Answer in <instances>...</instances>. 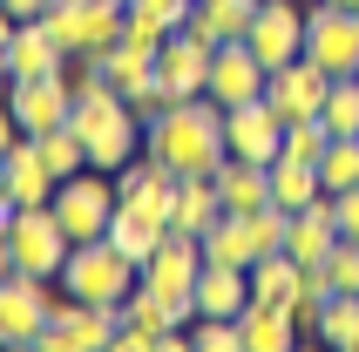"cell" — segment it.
Returning <instances> with one entry per match:
<instances>
[{
  "label": "cell",
  "instance_id": "6da1fadb",
  "mask_svg": "<svg viewBox=\"0 0 359 352\" xmlns=\"http://www.w3.org/2000/svg\"><path fill=\"white\" fill-rule=\"evenodd\" d=\"M142 156L170 163L177 176H210L231 142H224V109L210 95H190V102H170L156 122H142Z\"/></svg>",
  "mask_w": 359,
  "mask_h": 352
},
{
  "label": "cell",
  "instance_id": "7a4b0ae2",
  "mask_svg": "<svg viewBox=\"0 0 359 352\" xmlns=\"http://www.w3.org/2000/svg\"><path fill=\"white\" fill-rule=\"evenodd\" d=\"M68 129L81 136V149H88L95 170H122L129 156H142V116L129 109V95L109 88V81H95V88H81V95H75Z\"/></svg>",
  "mask_w": 359,
  "mask_h": 352
},
{
  "label": "cell",
  "instance_id": "3957f363",
  "mask_svg": "<svg viewBox=\"0 0 359 352\" xmlns=\"http://www.w3.org/2000/svg\"><path fill=\"white\" fill-rule=\"evenodd\" d=\"M55 285H61V292H75L81 305H122V298L142 285V264L129 251H116L109 237H88V244L68 251V264H61Z\"/></svg>",
  "mask_w": 359,
  "mask_h": 352
},
{
  "label": "cell",
  "instance_id": "277c9868",
  "mask_svg": "<svg viewBox=\"0 0 359 352\" xmlns=\"http://www.w3.org/2000/svg\"><path fill=\"white\" fill-rule=\"evenodd\" d=\"M116 203H122L116 170H95V163L55 183V217H61V231L75 237V244H88V237H109V217H116Z\"/></svg>",
  "mask_w": 359,
  "mask_h": 352
},
{
  "label": "cell",
  "instance_id": "5b68a950",
  "mask_svg": "<svg viewBox=\"0 0 359 352\" xmlns=\"http://www.w3.org/2000/svg\"><path fill=\"white\" fill-rule=\"evenodd\" d=\"M55 278H34V271H14L7 285H0V346H14V352H34L41 332L55 325V305L61 292H48Z\"/></svg>",
  "mask_w": 359,
  "mask_h": 352
},
{
  "label": "cell",
  "instance_id": "8992f818",
  "mask_svg": "<svg viewBox=\"0 0 359 352\" xmlns=\"http://www.w3.org/2000/svg\"><path fill=\"white\" fill-rule=\"evenodd\" d=\"M7 251H14V271L61 278V264H68V251H75V237L61 231L55 203H27V210H14V224H7Z\"/></svg>",
  "mask_w": 359,
  "mask_h": 352
},
{
  "label": "cell",
  "instance_id": "52a82bcc",
  "mask_svg": "<svg viewBox=\"0 0 359 352\" xmlns=\"http://www.w3.org/2000/svg\"><path fill=\"white\" fill-rule=\"evenodd\" d=\"M197 271H203V237L163 231V244L142 257V292H156V298H170V305H190V312H197Z\"/></svg>",
  "mask_w": 359,
  "mask_h": 352
},
{
  "label": "cell",
  "instance_id": "ba28073f",
  "mask_svg": "<svg viewBox=\"0 0 359 352\" xmlns=\"http://www.w3.org/2000/svg\"><path fill=\"white\" fill-rule=\"evenodd\" d=\"M305 55L325 75H359V14L332 0H305Z\"/></svg>",
  "mask_w": 359,
  "mask_h": 352
},
{
  "label": "cell",
  "instance_id": "9c48e42d",
  "mask_svg": "<svg viewBox=\"0 0 359 352\" xmlns=\"http://www.w3.org/2000/svg\"><path fill=\"white\" fill-rule=\"evenodd\" d=\"M7 109H14L20 136H48L75 116V81L68 75H34V81H7Z\"/></svg>",
  "mask_w": 359,
  "mask_h": 352
},
{
  "label": "cell",
  "instance_id": "30bf717a",
  "mask_svg": "<svg viewBox=\"0 0 359 352\" xmlns=\"http://www.w3.org/2000/svg\"><path fill=\"white\" fill-rule=\"evenodd\" d=\"M210 55H217V48L197 41V34H183V27L163 41V55H156V95H163V109L210 88Z\"/></svg>",
  "mask_w": 359,
  "mask_h": 352
},
{
  "label": "cell",
  "instance_id": "8fae6325",
  "mask_svg": "<svg viewBox=\"0 0 359 352\" xmlns=\"http://www.w3.org/2000/svg\"><path fill=\"white\" fill-rule=\"evenodd\" d=\"M325 95H332V75H325L312 55H299V61H285V68H271V75H264V102H271L285 122L319 116Z\"/></svg>",
  "mask_w": 359,
  "mask_h": 352
},
{
  "label": "cell",
  "instance_id": "7c38bea8",
  "mask_svg": "<svg viewBox=\"0 0 359 352\" xmlns=\"http://www.w3.org/2000/svg\"><path fill=\"white\" fill-rule=\"evenodd\" d=\"M224 142H231V156L244 163H278L285 156V116L271 102H238V109H224Z\"/></svg>",
  "mask_w": 359,
  "mask_h": 352
},
{
  "label": "cell",
  "instance_id": "4fadbf2b",
  "mask_svg": "<svg viewBox=\"0 0 359 352\" xmlns=\"http://www.w3.org/2000/svg\"><path fill=\"white\" fill-rule=\"evenodd\" d=\"M251 55L264 68H285V61L305 55V0H258V20H251Z\"/></svg>",
  "mask_w": 359,
  "mask_h": 352
},
{
  "label": "cell",
  "instance_id": "5bb4252c",
  "mask_svg": "<svg viewBox=\"0 0 359 352\" xmlns=\"http://www.w3.org/2000/svg\"><path fill=\"white\" fill-rule=\"evenodd\" d=\"M264 75H271V68L251 55V41H224L217 55H210V88H203V95L217 102V109H238V102L264 95Z\"/></svg>",
  "mask_w": 359,
  "mask_h": 352
},
{
  "label": "cell",
  "instance_id": "9a60e30c",
  "mask_svg": "<svg viewBox=\"0 0 359 352\" xmlns=\"http://www.w3.org/2000/svg\"><path fill=\"white\" fill-rule=\"evenodd\" d=\"M0 176H7V190H14V203L27 210V203H55V163L41 156V142L34 136H20L7 156H0Z\"/></svg>",
  "mask_w": 359,
  "mask_h": 352
},
{
  "label": "cell",
  "instance_id": "2e32d148",
  "mask_svg": "<svg viewBox=\"0 0 359 352\" xmlns=\"http://www.w3.org/2000/svg\"><path fill=\"white\" fill-rule=\"evenodd\" d=\"M68 68V48L48 34V20H20L14 48H7V81H34V75H61Z\"/></svg>",
  "mask_w": 359,
  "mask_h": 352
},
{
  "label": "cell",
  "instance_id": "e0dca14e",
  "mask_svg": "<svg viewBox=\"0 0 359 352\" xmlns=\"http://www.w3.org/2000/svg\"><path fill=\"white\" fill-rule=\"evenodd\" d=\"M339 244V203L319 196L312 210H292V231H285V251L299 257V264H325Z\"/></svg>",
  "mask_w": 359,
  "mask_h": 352
},
{
  "label": "cell",
  "instance_id": "ac0fdd59",
  "mask_svg": "<svg viewBox=\"0 0 359 352\" xmlns=\"http://www.w3.org/2000/svg\"><path fill=\"white\" fill-rule=\"evenodd\" d=\"M251 20H258V0H190L183 34L224 48V41H244V34H251Z\"/></svg>",
  "mask_w": 359,
  "mask_h": 352
},
{
  "label": "cell",
  "instance_id": "d6986e66",
  "mask_svg": "<svg viewBox=\"0 0 359 352\" xmlns=\"http://www.w3.org/2000/svg\"><path fill=\"white\" fill-rule=\"evenodd\" d=\"M203 257L210 264H258L264 257V244H258V217H244V210H224L210 231H203Z\"/></svg>",
  "mask_w": 359,
  "mask_h": 352
},
{
  "label": "cell",
  "instance_id": "ffe728a7",
  "mask_svg": "<svg viewBox=\"0 0 359 352\" xmlns=\"http://www.w3.org/2000/svg\"><path fill=\"white\" fill-rule=\"evenodd\" d=\"M217 196H224V210H264L271 203V163H244V156H224L217 170Z\"/></svg>",
  "mask_w": 359,
  "mask_h": 352
},
{
  "label": "cell",
  "instance_id": "44dd1931",
  "mask_svg": "<svg viewBox=\"0 0 359 352\" xmlns=\"http://www.w3.org/2000/svg\"><path fill=\"white\" fill-rule=\"evenodd\" d=\"M244 305H251V271H244V264H210V257H203V271H197V312L238 318Z\"/></svg>",
  "mask_w": 359,
  "mask_h": 352
},
{
  "label": "cell",
  "instance_id": "7402d4cb",
  "mask_svg": "<svg viewBox=\"0 0 359 352\" xmlns=\"http://www.w3.org/2000/svg\"><path fill=\"white\" fill-rule=\"evenodd\" d=\"M163 231H170V217H163V210H149V203H129V196H122V203H116V217H109V244H116V251H129L136 264L163 244Z\"/></svg>",
  "mask_w": 359,
  "mask_h": 352
},
{
  "label": "cell",
  "instance_id": "603a6c76",
  "mask_svg": "<svg viewBox=\"0 0 359 352\" xmlns=\"http://www.w3.org/2000/svg\"><path fill=\"white\" fill-rule=\"evenodd\" d=\"M224 217V196H217V176H177V203H170V231H190L203 237L210 224Z\"/></svg>",
  "mask_w": 359,
  "mask_h": 352
},
{
  "label": "cell",
  "instance_id": "cb8c5ba5",
  "mask_svg": "<svg viewBox=\"0 0 359 352\" xmlns=\"http://www.w3.org/2000/svg\"><path fill=\"white\" fill-rule=\"evenodd\" d=\"M95 68H102V81H109L116 95H129V102L156 88V55H149V48H136V41H116Z\"/></svg>",
  "mask_w": 359,
  "mask_h": 352
},
{
  "label": "cell",
  "instance_id": "d4e9b609",
  "mask_svg": "<svg viewBox=\"0 0 359 352\" xmlns=\"http://www.w3.org/2000/svg\"><path fill=\"white\" fill-rule=\"evenodd\" d=\"M319 196H332L325 176H319V163H299V156L271 163V203H278V210H312Z\"/></svg>",
  "mask_w": 359,
  "mask_h": 352
},
{
  "label": "cell",
  "instance_id": "484cf974",
  "mask_svg": "<svg viewBox=\"0 0 359 352\" xmlns=\"http://www.w3.org/2000/svg\"><path fill=\"white\" fill-rule=\"evenodd\" d=\"M299 278H305V264L292 251H264L258 264H251V305H292Z\"/></svg>",
  "mask_w": 359,
  "mask_h": 352
},
{
  "label": "cell",
  "instance_id": "4316f807",
  "mask_svg": "<svg viewBox=\"0 0 359 352\" xmlns=\"http://www.w3.org/2000/svg\"><path fill=\"white\" fill-rule=\"evenodd\" d=\"M238 332H244V352H292V346H299L285 305H244V312H238Z\"/></svg>",
  "mask_w": 359,
  "mask_h": 352
},
{
  "label": "cell",
  "instance_id": "83f0119b",
  "mask_svg": "<svg viewBox=\"0 0 359 352\" xmlns=\"http://www.w3.org/2000/svg\"><path fill=\"white\" fill-rule=\"evenodd\" d=\"M319 346H346L359 352V292H332L319 312Z\"/></svg>",
  "mask_w": 359,
  "mask_h": 352
},
{
  "label": "cell",
  "instance_id": "f1b7e54d",
  "mask_svg": "<svg viewBox=\"0 0 359 352\" xmlns=\"http://www.w3.org/2000/svg\"><path fill=\"white\" fill-rule=\"evenodd\" d=\"M319 122L332 136H359V75H332V95H325Z\"/></svg>",
  "mask_w": 359,
  "mask_h": 352
},
{
  "label": "cell",
  "instance_id": "f546056e",
  "mask_svg": "<svg viewBox=\"0 0 359 352\" xmlns=\"http://www.w3.org/2000/svg\"><path fill=\"white\" fill-rule=\"evenodd\" d=\"M319 176H325V190L339 196L359 183V136H332V149L319 156Z\"/></svg>",
  "mask_w": 359,
  "mask_h": 352
},
{
  "label": "cell",
  "instance_id": "4dcf8cb0",
  "mask_svg": "<svg viewBox=\"0 0 359 352\" xmlns=\"http://www.w3.org/2000/svg\"><path fill=\"white\" fill-rule=\"evenodd\" d=\"M190 352H244L238 318H210V312H197V318H190Z\"/></svg>",
  "mask_w": 359,
  "mask_h": 352
},
{
  "label": "cell",
  "instance_id": "1f68e13d",
  "mask_svg": "<svg viewBox=\"0 0 359 352\" xmlns=\"http://www.w3.org/2000/svg\"><path fill=\"white\" fill-rule=\"evenodd\" d=\"M41 142V156L55 163V176H75V170H88V149H81V136L61 122V129H48V136H34Z\"/></svg>",
  "mask_w": 359,
  "mask_h": 352
},
{
  "label": "cell",
  "instance_id": "d6a6232c",
  "mask_svg": "<svg viewBox=\"0 0 359 352\" xmlns=\"http://www.w3.org/2000/svg\"><path fill=\"white\" fill-rule=\"evenodd\" d=\"M325 149H332V129H325L319 116H305V122H285V156H299V163H319Z\"/></svg>",
  "mask_w": 359,
  "mask_h": 352
},
{
  "label": "cell",
  "instance_id": "836d02e7",
  "mask_svg": "<svg viewBox=\"0 0 359 352\" xmlns=\"http://www.w3.org/2000/svg\"><path fill=\"white\" fill-rule=\"evenodd\" d=\"M325 278H332V292H359V237H339V244H332Z\"/></svg>",
  "mask_w": 359,
  "mask_h": 352
},
{
  "label": "cell",
  "instance_id": "e575fe53",
  "mask_svg": "<svg viewBox=\"0 0 359 352\" xmlns=\"http://www.w3.org/2000/svg\"><path fill=\"white\" fill-rule=\"evenodd\" d=\"M122 41H136V48H149V55H163V41H170V27H156L149 14H136V7H129V20H122Z\"/></svg>",
  "mask_w": 359,
  "mask_h": 352
},
{
  "label": "cell",
  "instance_id": "d590c367",
  "mask_svg": "<svg viewBox=\"0 0 359 352\" xmlns=\"http://www.w3.org/2000/svg\"><path fill=\"white\" fill-rule=\"evenodd\" d=\"M129 7H136V14H149L156 27H170V34L190 20V0H129Z\"/></svg>",
  "mask_w": 359,
  "mask_h": 352
},
{
  "label": "cell",
  "instance_id": "8d00e7d4",
  "mask_svg": "<svg viewBox=\"0 0 359 352\" xmlns=\"http://www.w3.org/2000/svg\"><path fill=\"white\" fill-rule=\"evenodd\" d=\"M332 203H339V237H359V183H353V190H339Z\"/></svg>",
  "mask_w": 359,
  "mask_h": 352
},
{
  "label": "cell",
  "instance_id": "74e56055",
  "mask_svg": "<svg viewBox=\"0 0 359 352\" xmlns=\"http://www.w3.org/2000/svg\"><path fill=\"white\" fill-rule=\"evenodd\" d=\"M14 34H20V14L0 0V81H7V48H14Z\"/></svg>",
  "mask_w": 359,
  "mask_h": 352
},
{
  "label": "cell",
  "instance_id": "f35d334b",
  "mask_svg": "<svg viewBox=\"0 0 359 352\" xmlns=\"http://www.w3.org/2000/svg\"><path fill=\"white\" fill-rule=\"evenodd\" d=\"M20 142V122H14V109H7V102H0V156H7V149H14Z\"/></svg>",
  "mask_w": 359,
  "mask_h": 352
},
{
  "label": "cell",
  "instance_id": "ab89813d",
  "mask_svg": "<svg viewBox=\"0 0 359 352\" xmlns=\"http://www.w3.org/2000/svg\"><path fill=\"white\" fill-rule=\"evenodd\" d=\"M14 210H20V203H14V190H7V176H0V237H7V224H14Z\"/></svg>",
  "mask_w": 359,
  "mask_h": 352
},
{
  "label": "cell",
  "instance_id": "60d3db41",
  "mask_svg": "<svg viewBox=\"0 0 359 352\" xmlns=\"http://www.w3.org/2000/svg\"><path fill=\"white\" fill-rule=\"evenodd\" d=\"M7 7H14L20 20H41V14H48V7H55V0H7Z\"/></svg>",
  "mask_w": 359,
  "mask_h": 352
},
{
  "label": "cell",
  "instance_id": "b9f144b4",
  "mask_svg": "<svg viewBox=\"0 0 359 352\" xmlns=\"http://www.w3.org/2000/svg\"><path fill=\"white\" fill-rule=\"evenodd\" d=\"M14 278V251H7V237H0V285Z\"/></svg>",
  "mask_w": 359,
  "mask_h": 352
},
{
  "label": "cell",
  "instance_id": "7bdbcfd3",
  "mask_svg": "<svg viewBox=\"0 0 359 352\" xmlns=\"http://www.w3.org/2000/svg\"><path fill=\"white\" fill-rule=\"evenodd\" d=\"M332 7H353V14H359V0H332Z\"/></svg>",
  "mask_w": 359,
  "mask_h": 352
}]
</instances>
